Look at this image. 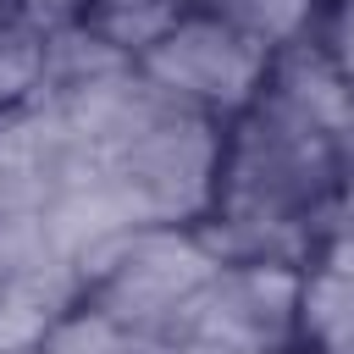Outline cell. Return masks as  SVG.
I'll return each instance as SVG.
<instances>
[{"instance_id": "1", "label": "cell", "mask_w": 354, "mask_h": 354, "mask_svg": "<svg viewBox=\"0 0 354 354\" xmlns=\"http://www.w3.org/2000/svg\"><path fill=\"white\" fill-rule=\"evenodd\" d=\"M138 72L155 88H166L183 111H199L210 122H232L266 94L271 50L254 44L249 33H238L232 22L210 17V11H188L138 61Z\"/></svg>"}, {"instance_id": "2", "label": "cell", "mask_w": 354, "mask_h": 354, "mask_svg": "<svg viewBox=\"0 0 354 354\" xmlns=\"http://www.w3.org/2000/svg\"><path fill=\"white\" fill-rule=\"evenodd\" d=\"M299 266L238 260L221 266L177 321V348H227V354H299Z\"/></svg>"}, {"instance_id": "3", "label": "cell", "mask_w": 354, "mask_h": 354, "mask_svg": "<svg viewBox=\"0 0 354 354\" xmlns=\"http://www.w3.org/2000/svg\"><path fill=\"white\" fill-rule=\"evenodd\" d=\"M332 0H199V11L232 22L238 33H249L254 44H266L271 55L299 44V39H315L321 17H326Z\"/></svg>"}, {"instance_id": "4", "label": "cell", "mask_w": 354, "mask_h": 354, "mask_svg": "<svg viewBox=\"0 0 354 354\" xmlns=\"http://www.w3.org/2000/svg\"><path fill=\"white\" fill-rule=\"evenodd\" d=\"M44 88V33L17 11H0V116Z\"/></svg>"}, {"instance_id": "5", "label": "cell", "mask_w": 354, "mask_h": 354, "mask_svg": "<svg viewBox=\"0 0 354 354\" xmlns=\"http://www.w3.org/2000/svg\"><path fill=\"white\" fill-rule=\"evenodd\" d=\"M50 321H55V310L17 299V293H0V354H39L50 337Z\"/></svg>"}, {"instance_id": "6", "label": "cell", "mask_w": 354, "mask_h": 354, "mask_svg": "<svg viewBox=\"0 0 354 354\" xmlns=\"http://www.w3.org/2000/svg\"><path fill=\"white\" fill-rule=\"evenodd\" d=\"M94 6H100V0H17V17L50 39V33L83 28V22L94 17Z\"/></svg>"}, {"instance_id": "7", "label": "cell", "mask_w": 354, "mask_h": 354, "mask_svg": "<svg viewBox=\"0 0 354 354\" xmlns=\"http://www.w3.org/2000/svg\"><path fill=\"white\" fill-rule=\"evenodd\" d=\"M315 39L337 61V72L354 83V0H332L326 17H321V28H315Z\"/></svg>"}, {"instance_id": "8", "label": "cell", "mask_w": 354, "mask_h": 354, "mask_svg": "<svg viewBox=\"0 0 354 354\" xmlns=\"http://www.w3.org/2000/svg\"><path fill=\"white\" fill-rule=\"evenodd\" d=\"M94 11H199V0H100Z\"/></svg>"}, {"instance_id": "9", "label": "cell", "mask_w": 354, "mask_h": 354, "mask_svg": "<svg viewBox=\"0 0 354 354\" xmlns=\"http://www.w3.org/2000/svg\"><path fill=\"white\" fill-rule=\"evenodd\" d=\"M321 260H326V266L354 271V227H348V232H332V238H326V249H321Z\"/></svg>"}, {"instance_id": "10", "label": "cell", "mask_w": 354, "mask_h": 354, "mask_svg": "<svg viewBox=\"0 0 354 354\" xmlns=\"http://www.w3.org/2000/svg\"><path fill=\"white\" fill-rule=\"evenodd\" d=\"M177 354H227V348H177Z\"/></svg>"}, {"instance_id": "11", "label": "cell", "mask_w": 354, "mask_h": 354, "mask_svg": "<svg viewBox=\"0 0 354 354\" xmlns=\"http://www.w3.org/2000/svg\"><path fill=\"white\" fill-rule=\"evenodd\" d=\"M0 11H17V0H0Z\"/></svg>"}]
</instances>
